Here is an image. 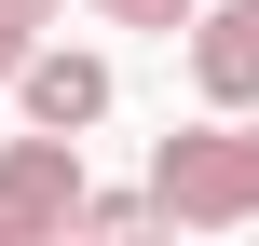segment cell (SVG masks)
I'll list each match as a JSON object with an SVG mask.
<instances>
[{
    "mask_svg": "<svg viewBox=\"0 0 259 246\" xmlns=\"http://www.w3.org/2000/svg\"><path fill=\"white\" fill-rule=\"evenodd\" d=\"M150 219L178 233H259V110H205L178 137H150Z\"/></svg>",
    "mask_w": 259,
    "mask_h": 246,
    "instance_id": "6da1fadb",
    "label": "cell"
},
{
    "mask_svg": "<svg viewBox=\"0 0 259 246\" xmlns=\"http://www.w3.org/2000/svg\"><path fill=\"white\" fill-rule=\"evenodd\" d=\"M68 205H82V137H0V246H68Z\"/></svg>",
    "mask_w": 259,
    "mask_h": 246,
    "instance_id": "7a4b0ae2",
    "label": "cell"
},
{
    "mask_svg": "<svg viewBox=\"0 0 259 246\" xmlns=\"http://www.w3.org/2000/svg\"><path fill=\"white\" fill-rule=\"evenodd\" d=\"M109 96H123V82H109V55H82V41H55V27L14 55V110H27L41 137H96V123H109Z\"/></svg>",
    "mask_w": 259,
    "mask_h": 246,
    "instance_id": "3957f363",
    "label": "cell"
},
{
    "mask_svg": "<svg viewBox=\"0 0 259 246\" xmlns=\"http://www.w3.org/2000/svg\"><path fill=\"white\" fill-rule=\"evenodd\" d=\"M178 55H191V96L205 110H259V0H191Z\"/></svg>",
    "mask_w": 259,
    "mask_h": 246,
    "instance_id": "277c9868",
    "label": "cell"
},
{
    "mask_svg": "<svg viewBox=\"0 0 259 246\" xmlns=\"http://www.w3.org/2000/svg\"><path fill=\"white\" fill-rule=\"evenodd\" d=\"M68 233H150V192H96V178H82V205H68Z\"/></svg>",
    "mask_w": 259,
    "mask_h": 246,
    "instance_id": "5b68a950",
    "label": "cell"
},
{
    "mask_svg": "<svg viewBox=\"0 0 259 246\" xmlns=\"http://www.w3.org/2000/svg\"><path fill=\"white\" fill-rule=\"evenodd\" d=\"M82 14H96V27H150V41L191 27V0H82Z\"/></svg>",
    "mask_w": 259,
    "mask_h": 246,
    "instance_id": "8992f818",
    "label": "cell"
},
{
    "mask_svg": "<svg viewBox=\"0 0 259 246\" xmlns=\"http://www.w3.org/2000/svg\"><path fill=\"white\" fill-rule=\"evenodd\" d=\"M55 14H68V0H0V27H14V41H41Z\"/></svg>",
    "mask_w": 259,
    "mask_h": 246,
    "instance_id": "52a82bcc",
    "label": "cell"
},
{
    "mask_svg": "<svg viewBox=\"0 0 259 246\" xmlns=\"http://www.w3.org/2000/svg\"><path fill=\"white\" fill-rule=\"evenodd\" d=\"M14 55H27V41H14V27H0V82H14Z\"/></svg>",
    "mask_w": 259,
    "mask_h": 246,
    "instance_id": "ba28073f",
    "label": "cell"
}]
</instances>
